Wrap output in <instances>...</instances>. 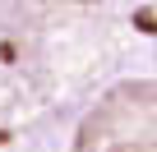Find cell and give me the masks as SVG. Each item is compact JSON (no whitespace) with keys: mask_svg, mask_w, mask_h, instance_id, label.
<instances>
[{"mask_svg":"<svg viewBox=\"0 0 157 152\" xmlns=\"http://www.w3.org/2000/svg\"><path fill=\"white\" fill-rule=\"evenodd\" d=\"M60 152H157V69H125L74 111Z\"/></svg>","mask_w":157,"mask_h":152,"instance_id":"7a4b0ae2","label":"cell"},{"mask_svg":"<svg viewBox=\"0 0 157 152\" xmlns=\"http://www.w3.org/2000/svg\"><path fill=\"white\" fill-rule=\"evenodd\" d=\"M93 19L97 0H0V152L65 92Z\"/></svg>","mask_w":157,"mask_h":152,"instance_id":"6da1fadb","label":"cell"}]
</instances>
